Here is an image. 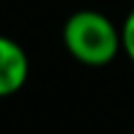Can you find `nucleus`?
I'll use <instances>...</instances> for the list:
<instances>
[{
    "mask_svg": "<svg viewBox=\"0 0 134 134\" xmlns=\"http://www.w3.org/2000/svg\"><path fill=\"white\" fill-rule=\"evenodd\" d=\"M66 52L82 66L101 68L115 61L122 52L120 28L106 14L97 9H78L73 12L61 31Z\"/></svg>",
    "mask_w": 134,
    "mask_h": 134,
    "instance_id": "obj_1",
    "label": "nucleus"
},
{
    "mask_svg": "<svg viewBox=\"0 0 134 134\" xmlns=\"http://www.w3.org/2000/svg\"><path fill=\"white\" fill-rule=\"evenodd\" d=\"M120 40H122V52L134 64V9L125 16V21L120 26Z\"/></svg>",
    "mask_w": 134,
    "mask_h": 134,
    "instance_id": "obj_3",
    "label": "nucleus"
},
{
    "mask_svg": "<svg viewBox=\"0 0 134 134\" xmlns=\"http://www.w3.org/2000/svg\"><path fill=\"white\" fill-rule=\"evenodd\" d=\"M28 57L24 47L9 38L0 35V99L16 94L28 80Z\"/></svg>",
    "mask_w": 134,
    "mask_h": 134,
    "instance_id": "obj_2",
    "label": "nucleus"
}]
</instances>
